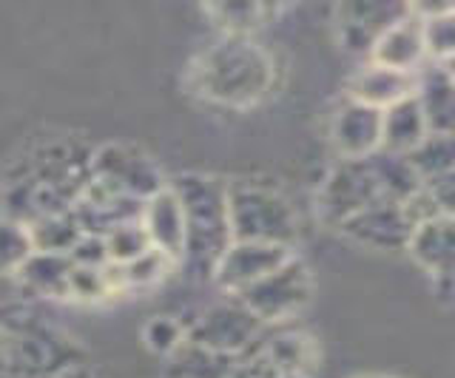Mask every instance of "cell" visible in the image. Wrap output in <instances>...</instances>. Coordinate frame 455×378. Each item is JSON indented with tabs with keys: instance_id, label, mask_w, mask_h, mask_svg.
<instances>
[{
	"instance_id": "cell-1",
	"label": "cell",
	"mask_w": 455,
	"mask_h": 378,
	"mask_svg": "<svg viewBox=\"0 0 455 378\" xmlns=\"http://www.w3.org/2000/svg\"><path fill=\"white\" fill-rule=\"evenodd\" d=\"M185 208V256L182 264L196 279H217L225 254L234 245L231 182L208 174H182L174 182Z\"/></svg>"
},
{
	"instance_id": "cell-2",
	"label": "cell",
	"mask_w": 455,
	"mask_h": 378,
	"mask_svg": "<svg viewBox=\"0 0 455 378\" xmlns=\"http://www.w3.org/2000/svg\"><path fill=\"white\" fill-rule=\"evenodd\" d=\"M196 89L228 106H248L270 89V60L248 35L220 37L194 68Z\"/></svg>"
},
{
	"instance_id": "cell-3",
	"label": "cell",
	"mask_w": 455,
	"mask_h": 378,
	"mask_svg": "<svg viewBox=\"0 0 455 378\" xmlns=\"http://www.w3.org/2000/svg\"><path fill=\"white\" fill-rule=\"evenodd\" d=\"M83 353L68 335L37 319L28 307H18V319L6 316L4 373L6 378H54L80 367Z\"/></svg>"
},
{
	"instance_id": "cell-4",
	"label": "cell",
	"mask_w": 455,
	"mask_h": 378,
	"mask_svg": "<svg viewBox=\"0 0 455 378\" xmlns=\"http://www.w3.org/2000/svg\"><path fill=\"white\" fill-rule=\"evenodd\" d=\"M231 225L234 242H274L288 245L296 240V214L276 188L259 182H231Z\"/></svg>"
},
{
	"instance_id": "cell-5",
	"label": "cell",
	"mask_w": 455,
	"mask_h": 378,
	"mask_svg": "<svg viewBox=\"0 0 455 378\" xmlns=\"http://www.w3.org/2000/svg\"><path fill=\"white\" fill-rule=\"evenodd\" d=\"M265 321L256 316L239 296H228L217 304H208L188 325V339L217 353L242 358L259 344L265 335Z\"/></svg>"
},
{
	"instance_id": "cell-6",
	"label": "cell",
	"mask_w": 455,
	"mask_h": 378,
	"mask_svg": "<svg viewBox=\"0 0 455 378\" xmlns=\"http://www.w3.org/2000/svg\"><path fill=\"white\" fill-rule=\"evenodd\" d=\"M379 202H390V197L376 171L373 154L362 160H341L331 171V177L324 179L319 197L322 217L336 228Z\"/></svg>"
},
{
	"instance_id": "cell-7",
	"label": "cell",
	"mask_w": 455,
	"mask_h": 378,
	"mask_svg": "<svg viewBox=\"0 0 455 378\" xmlns=\"http://www.w3.org/2000/svg\"><path fill=\"white\" fill-rule=\"evenodd\" d=\"M310 271L302 259L291 256L288 262L267 273L256 285L245 287L236 296L245 302L251 311L259 316L265 325H279V321L293 319L310 299Z\"/></svg>"
},
{
	"instance_id": "cell-8",
	"label": "cell",
	"mask_w": 455,
	"mask_h": 378,
	"mask_svg": "<svg viewBox=\"0 0 455 378\" xmlns=\"http://www.w3.org/2000/svg\"><path fill=\"white\" fill-rule=\"evenodd\" d=\"M92 179L125 197L151 200L165 188L156 162L132 146H103L92 160Z\"/></svg>"
},
{
	"instance_id": "cell-9",
	"label": "cell",
	"mask_w": 455,
	"mask_h": 378,
	"mask_svg": "<svg viewBox=\"0 0 455 378\" xmlns=\"http://www.w3.org/2000/svg\"><path fill=\"white\" fill-rule=\"evenodd\" d=\"M339 231L350 236L353 242L376 250H410L419 222L412 219L404 202H379L341 222Z\"/></svg>"
},
{
	"instance_id": "cell-10",
	"label": "cell",
	"mask_w": 455,
	"mask_h": 378,
	"mask_svg": "<svg viewBox=\"0 0 455 378\" xmlns=\"http://www.w3.org/2000/svg\"><path fill=\"white\" fill-rule=\"evenodd\" d=\"M410 12V4H395V0H384V4H345L336 12L339 40L345 43L347 51L373 58L379 40Z\"/></svg>"
},
{
	"instance_id": "cell-11",
	"label": "cell",
	"mask_w": 455,
	"mask_h": 378,
	"mask_svg": "<svg viewBox=\"0 0 455 378\" xmlns=\"http://www.w3.org/2000/svg\"><path fill=\"white\" fill-rule=\"evenodd\" d=\"M410 254L430 273L441 299H455V217H435L419 225Z\"/></svg>"
},
{
	"instance_id": "cell-12",
	"label": "cell",
	"mask_w": 455,
	"mask_h": 378,
	"mask_svg": "<svg viewBox=\"0 0 455 378\" xmlns=\"http://www.w3.org/2000/svg\"><path fill=\"white\" fill-rule=\"evenodd\" d=\"M293 254L288 245H274V242H234L231 250L225 254L220 271H217V282L236 296L245 287L256 285L259 279L267 273H274L282 268Z\"/></svg>"
},
{
	"instance_id": "cell-13",
	"label": "cell",
	"mask_w": 455,
	"mask_h": 378,
	"mask_svg": "<svg viewBox=\"0 0 455 378\" xmlns=\"http://www.w3.org/2000/svg\"><path fill=\"white\" fill-rule=\"evenodd\" d=\"M75 214L80 219L83 233L108 236L111 231L128 225V222H142L146 200L125 197V193H117L92 179L89 188L83 191V197L75 202Z\"/></svg>"
},
{
	"instance_id": "cell-14",
	"label": "cell",
	"mask_w": 455,
	"mask_h": 378,
	"mask_svg": "<svg viewBox=\"0 0 455 378\" xmlns=\"http://www.w3.org/2000/svg\"><path fill=\"white\" fill-rule=\"evenodd\" d=\"M333 143L345 160H362L376 154L384 139V111L347 97L333 117Z\"/></svg>"
},
{
	"instance_id": "cell-15",
	"label": "cell",
	"mask_w": 455,
	"mask_h": 378,
	"mask_svg": "<svg viewBox=\"0 0 455 378\" xmlns=\"http://www.w3.org/2000/svg\"><path fill=\"white\" fill-rule=\"evenodd\" d=\"M373 63L398 68V72L419 75L430 63V49H427V23L424 15L412 6L410 15H404L393 29L384 35L373 49Z\"/></svg>"
},
{
	"instance_id": "cell-16",
	"label": "cell",
	"mask_w": 455,
	"mask_h": 378,
	"mask_svg": "<svg viewBox=\"0 0 455 378\" xmlns=\"http://www.w3.org/2000/svg\"><path fill=\"white\" fill-rule=\"evenodd\" d=\"M419 89V75L410 72H398V68L381 66L370 60L367 66H362L359 72L350 80V97L359 103H367L373 108L387 111L390 106L407 100Z\"/></svg>"
},
{
	"instance_id": "cell-17",
	"label": "cell",
	"mask_w": 455,
	"mask_h": 378,
	"mask_svg": "<svg viewBox=\"0 0 455 378\" xmlns=\"http://www.w3.org/2000/svg\"><path fill=\"white\" fill-rule=\"evenodd\" d=\"M154 248H160L174 262H182L185 256V208L174 185H165L156 191L151 200H146V214H142Z\"/></svg>"
},
{
	"instance_id": "cell-18",
	"label": "cell",
	"mask_w": 455,
	"mask_h": 378,
	"mask_svg": "<svg viewBox=\"0 0 455 378\" xmlns=\"http://www.w3.org/2000/svg\"><path fill=\"white\" fill-rule=\"evenodd\" d=\"M416 100L430 134H455V77L444 63H427L419 72Z\"/></svg>"
},
{
	"instance_id": "cell-19",
	"label": "cell",
	"mask_w": 455,
	"mask_h": 378,
	"mask_svg": "<svg viewBox=\"0 0 455 378\" xmlns=\"http://www.w3.org/2000/svg\"><path fill=\"white\" fill-rule=\"evenodd\" d=\"M236 364L239 358L208 350L185 335L174 353L165 356V378H231Z\"/></svg>"
},
{
	"instance_id": "cell-20",
	"label": "cell",
	"mask_w": 455,
	"mask_h": 378,
	"mask_svg": "<svg viewBox=\"0 0 455 378\" xmlns=\"http://www.w3.org/2000/svg\"><path fill=\"white\" fill-rule=\"evenodd\" d=\"M427 134H430V125H427V117L416 100V94L384 111V139H381L384 151L410 157L427 139Z\"/></svg>"
},
{
	"instance_id": "cell-21",
	"label": "cell",
	"mask_w": 455,
	"mask_h": 378,
	"mask_svg": "<svg viewBox=\"0 0 455 378\" xmlns=\"http://www.w3.org/2000/svg\"><path fill=\"white\" fill-rule=\"evenodd\" d=\"M71 271H75V262H71L68 254H43V250H37V254L12 276L18 279L20 287L35 293V296L60 299V296H68Z\"/></svg>"
},
{
	"instance_id": "cell-22",
	"label": "cell",
	"mask_w": 455,
	"mask_h": 378,
	"mask_svg": "<svg viewBox=\"0 0 455 378\" xmlns=\"http://www.w3.org/2000/svg\"><path fill=\"white\" fill-rule=\"evenodd\" d=\"M256 353L265 356L270 364H276L282 373L293 378H305L313 367H316V347L305 333L284 330L276 335H262L259 344L253 347Z\"/></svg>"
},
{
	"instance_id": "cell-23",
	"label": "cell",
	"mask_w": 455,
	"mask_h": 378,
	"mask_svg": "<svg viewBox=\"0 0 455 378\" xmlns=\"http://www.w3.org/2000/svg\"><path fill=\"white\" fill-rule=\"evenodd\" d=\"M28 231H32L35 248L43 250V254H71V248L83 240V228L75 208H66V211H54L28 222Z\"/></svg>"
},
{
	"instance_id": "cell-24",
	"label": "cell",
	"mask_w": 455,
	"mask_h": 378,
	"mask_svg": "<svg viewBox=\"0 0 455 378\" xmlns=\"http://www.w3.org/2000/svg\"><path fill=\"white\" fill-rule=\"evenodd\" d=\"M421 179L455 174V134H427L424 143L410 154Z\"/></svg>"
},
{
	"instance_id": "cell-25",
	"label": "cell",
	"mask_w": 455,
	"mask_h": 378,
	"mask_svg": "<svg viewBox=\"0 0 455 378\" xmlns=\"http://www.w3.org/2000/svg\"><path fill=\"white\" fill-rule=\"evenodd\" d=\"M427 23V49L433 63H450L455 58V6L424 9L416 6Z\"/></svg>"
},
{
	"instance_id": "cell-26",
	"label": "cell",
	"mask_w": 455,
	"mask_h": 378,
	"mask_svg": "<svg viewBox=\"0 0 455 378\" xmlns=\"http://www.w3.org/2000/svg\"><path fill=\"white\" fill-rule=\"evenodd\" d=\"M171 264H177L168 254H163L160 248L146 250L142 256H137L128 264H114V285L123 287H148L154 282H160Z\"/></svg>"
},
{
	"instance_id": "cell-27",
	"label": "cell",
	"mask_w": 455,
	"mask_h": 378,
	"mask_svg": "<svg viewBox=\"0 0 455 378\" xmlns=\"http://www.w3.org/2000/svg\"><path fill=\"white\" fill-rule=\"evenodd\" d=\"M35 254H37V248H35L32 231H28L26 222L6 217L4 231H0V259H4L6 276L18 273Z\"/></svg>"
},
{
	"instance_id": "cell-28",
	"label": "cell",
	"mask_w": 455,
	"mask_h": 378,
	"mask_svg": "<svg viewBox=\"0 0 455 378\" xmlns=\"http://www.w3.org/2000/svg\"><path fill=\"white\" fill-rule=\"evenodd\" d=\"M106 245H108V254H111V264H128V262H134L137 256H142L146 250L154 248L151 236H148L142 222H128V225L111 231L106 236Z\"/></svg>"
},
{
	"instance_id": "cell-29",
	"label": "cell",
	"mask_w": 455,
	"mask_h": 378,
	"mask_svg": "<svg viewBox=\"0 0 455 378\" xmlns=\"http://www.w3.org/2000/svg\"><path fill=\"white\" fill-rule=\"evenodd\" d=\"M114 285V276L111 268H83V264H75L68 279V296L75 299H100L106 296Z\"/></svg>"
},
{
	"instance_id": "cell-30",
	"label": "cell",
	"mask_w": 455,
	"mask_h": 378,
	"mask_svg": "<svg viewBox=\"0 0 455 378\" xmlns=\"http://www.w3.org/2000/svg\"><path fill=\"white\" fill-rule=\"evenodd\" d=\"M185 335H188V330H182L180 321L168 319V316H156L148 321L146 327V342L151 350H156V353L163 356H171L174 350L185 342Z\"/></svg>"
},
{
	"instance_id": "cell-31",
	"label": "cell",
	"mask_w": 455,
	"mask_h": 378,
	"mask_svg": "<svg viewBox=\"0 0 455 378\" xmlns=\"http://www.w3.org/2000/svg\"><path fill=\"white\" fill-rule=\"evenodd\" d=\"M424 197L430 200L438 217H455V174H441L421 182Z\"/></svg>"
},
{
	"instance_id": "cell-32",
	"label": "cell",
	"mask_w": 455,
	"mask_h": 378,
	"mask_svg": "<svg viewBox=\"0 0 455 378\" xmlns=\"http://www.w3.org/2000/svg\"><path fill=\"white\" fill-rule=\"evenodd\" d=\"M71 262L83 264V268H111V254L106 245V236L83 233V240L71 248Z\"/></svg>"
},
{
	"instance_id": "cell-33",
	"label": "cell",
	"mask_w": 455,
	"mask_h": 378,
	"mask_svg": "<svg viewBox=\"0 0 455 378\" xmlns=\"http://www.w3.org/2000/svg\"><path fill=\"white\" fill-rule=\"evenodd\" d=\"M231 378H293V375L282 373L276 364H270L265 356H259L256 350H251V353H245L239 358Z\"/></svg>"
},
{
	"instance_id": "cell-34",
	"label": "cell",
	"mask_w": 455,
	"mask_h": 378,
	"mask_svg": "<svg viewBox=\"0 0 455 378\" xmlns=\"http://www.w3.org/2000/svg\"><path fill=\"white\" fill-rule=\"evenodd\" d=\"M213 12H220V15L225 18L222 26H228L231 29V35H245V29L253 23V18L259 15V6L253 4H225V6H217Z\"/></svg>"
},
{
	"instance_id": "cell-35",
	"label": "cell",
	"mask_w": 455,
	"mask_h": 378,
	"mask_svg": "<svg viewBox=\"0 0 455 378\" xmlns=\"http://www.w3.org/2000/svg\"><path fill=\"white\" fill-rule=\"evenodd\" d=\"M54 378H97L92 370H85L83 364L80 367H71V370H66V373H60V375H54Z\"/></svg>"
},
{
	"instance_id": "cell-36",
	"label": "cell",
	"mask_w": 455,
	"mask_h": 378,
	"mask_svg": "<svg viewBox=\"0 0 455 378\" xmlns=\"http://www.w3.org/2000/svg\"><path fill=\"white\" fill-rule=\"evenodd\" d=\"M353 378H395V375H379V373H367V375H353Z\"/></svg>"
},
{
	"instance_id": "cell-37",
	"label": "cell",
	"mask_w": 455,
	"mask_h": 378,
	"mask_svg": "<svg viewBox=\"0 0 455 378\" xmlns=\"http://www.w3.org/2000/svg\"><path fill=\"white\" fill-rule=\"evenodd\" d=\"M444 66H447V68H450V75H452V77H455V58H452V60H450V63H444Z\"/></svg>"
}]
</instances>
